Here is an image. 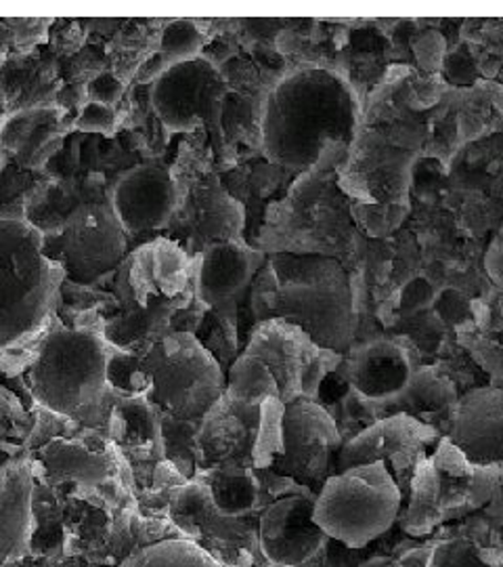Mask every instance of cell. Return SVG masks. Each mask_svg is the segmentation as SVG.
<instances>
[{"label":"cell","instance_id":"30bf717a","mask_svg":"<svg viewBox=\"0 0 503 567\" xmlns=\"http://www.w3.org/2000/svg\"><path fill=\"white\" fill-rule=\"evenodd\" d=\"M439 442L434 426L399 412L363 429L359 435L343 444L336 465L340 471L384 465L401 487L402 480L411 484L416 468L428 458V450H434Z\"/></svg>","mask_w":503,"mask_h":567},{"label":"cell","instance_id":"f1b7e54d","mask_svg":"<svg viewBox=\"0 0 503 567\" xmlns=\"http://www.w3.org/2000/svg\"><path fill=\"white\" fill-rule=\"evenodd\" d=\"M200 421H179L168 414H160V437L166 452V461L179 468L185 480L196 473L198 454H196V435Z\"/></svg>","mask_w":503,"mask_h":567},{"label":"cell","instance_id":"60d3db41","mask_svg":"<svg viewBox=\"0 0 503 567\" xmlns=\"http://www.w3.org/2000/svg\"><path fill=\"white\" fill-rule=\"evenodd\" d=\"M13 41H15L13 30L9 28L7 20L0 21V51H2V49H7V47H9Z\"/></svg>","mask_w":503,"mask_h":567},{"label":"cell","instance_id":"277c9868","mask_svg":"<svg viewBox=\"0 0 503 567\" xmlns=\"http://www.w3.org/2000/svg\"><path fill=\"white\" fill-rule=\"evenodd\" d=\"M109 344L86 328H53L28 368V386L36 404L55 416L81 419L103 404Z\"/></svg>","mask_w":503,"mask_h":567},{"label":"cell","instance_id":"4316f807","mask_svg":"<svg viewBox=\"0 0 503 567\" xmlns=\"http://www.w3.org/2000/svg\"><path fill=\"white\" fill-rule=\"evenodd\" d=\"M118 567H222V564L193 540L168 538L133 553Z\"/></svg>","mask_w":503,"mask_h":567},{"label":"cell","instance_id":"7bdbcfd3","mask_svg":"<svg viewBox=\"0 0 503 567\" xmlns=\"http://www.w3.org/2000/svg\"><path fill=\"white\" fill-rule=\"evenodd\" d=\"M262 567H280V566H275V564H269V566H262Z\"/></svg>","mask_w":503,"mask_h":567},{"label":"cell","instance_id":"836d02e7","mask_svg":"<svg viewBox=\"0 0 503 567\" xmlns=\"http://www.w3.org/2000/svg\"><path fill=\"white\" fill-rule=\"evenodd\" d=\"M116 122H118V116H116L114 107L88 102L82 107L74 126H76V131H82V133L109 135L116 128Z\"/></svg>","mask_w":503,"mask_h":567},{"label":"cell","instance_id":"ba28073f","mask_svg":"<svg viewBox=\"0 0 503 567\" xmlns=\"http://www.w3.org/2000/svg\"><path fill=\"white\" fill-rule=\"evenodd\" d=\"M229 84L210 61H185L168 68L151 89V103L168 131L187 133L206 126L219 158L224 152L222 112Z\"/></svg>","mask_w":503,"mask_h":567},{"label":"cell","instance_id":"2e32d148","mask_svg":"<svg viewBox=\"0 0 503 567\" xmlns=\"http://www.w3.org/2000/svg\"><path fill=\"white\" fill-rule=\"evenodd\" d=\"M447 437L470 465L503 466V389H474L458 400Z\"/></svg>","mask_w":503,"mask_h":567},{"label":"cell","instance_id":"52a82bcc","mask_svg":"<svg viewBox=\"0 0 503 567\" xmlns=\"http://www.w3.org/2000/svg\"><path fill=\"white\" fill-rule=\"evenodd\" d=\"M128 236L109 200L86 198L63 219L60 231L42 240L44 255L60 265L65 280L91 286L120 267Z\"/></svg>","mask_w":503,"mask_h":567},{"label":"cell","instance_id":"8992f818","mask_svg":"<svg viewBox=\"0 0 503 567\" xmlns=\"http://www.w3.org/2000/svg\"><path fill=\"white\" fill-rule=\"evenodd\" d=\"M401 487L384 465L346 468L323 484L313 517L323 534L348 548L367 547L399 519Z\"/></svg>","mask_w":503,"mask_h":567},{"label":"cell","instance_id":"d6986e66","mask_svg":"<svg viewBox=\"0 0 503 567\" xmlns=\"http://www.w3.org/2000/svg\"><path fill=\"white\" fill-rule=\"evenodd\" d=\"M413 368L407 351L392 341H374L355 353L348 364V383L367 402H395L407 383Z\"/></svg>","mask_w":503,"mask_h":567},{"label":"cell","instance_id":"74e56055","mask_svg":"<svg viewBox=\"0 0 503 567\" xmlns=\"http://www.w3.org/2000/svg\"><path fill=\"white\" fill-rule=\"evenodd\" d=\"M430 553H432V548H413L407 555H402L397 567H428L430 566Z\"/></svg>","mask_w":503,"mask_h":567},{"label":"cell","instance_id":"6da1fadb","mask_svg":"<svg viewBox=\"0 0 503 567\" xmlns=\"http://www.w3.org/2000/svg\"><path fill=\"white\" fill-rule=\"evenodd\" d=\"M252 311L298 328L323 351H346L357 328L353 288L336 259L277 252L250 284Z\"/></svg>","mask_w":503,"mask_h":567},{"label":"cell","instance_id":"ac0fdd59","mask_svg":"<svg viewBox=\"0 0 503 567\" xmlns=\"http://www.w3.org/2000/svg\"><path fill=\"white\" fill-rule=\"evenodd\" d=\"M187 236L201 255L208 246L243 243V208L233 200L214 175H206L189 192L185 206Z\"/></svg>","mask_w":503,"mask_h":567},{"label":"cell","instance_id":"8d00e7d4","mask_svg":"<svg viewBox=\"0 0 503 567\" xmlns=\"http://www.w3.org/2000/svg\"><path fill=\"white\" fill-rule=\"evenodd\" d=\"M486 271L489 276L497 282V286L503 288V225L497 231V236L493 238V243L489 246V252H486Z\"/></svg>","mask_w":503,"mask_h":567},{"label":"cell","instance_id":"cb8c5ba5","mask_svg":"<svg viewBox=\"0 0 503 567\" xmlns=\"http://www.w3.org/2000/svg\"><path fill=\"white\" fill-rule=\"evenodd\" d=\"M224 398L240 404L262 405L271 400H280V386L261 358L243 351L229 365L224 377Z\"/></svg>","mask_w":503,"mask_h":567},{"label":"cell","instance_id":"9c48e42d","mask_svg":"<svg viewBox=\"0 0 503 567\" xmlns=\"http://www.w3.org/2000/svg\"><path fill=\"white\" fill-rule=\"evenodd\" d=\"M282 440V456L271 468L301 486L322 489L343 447L340 429L327 410L306 398L283 404Z\"/></svg>","mask_w":503,"mask_h":567},{"label":"cell","instance_id":"7a4b0ae2","mask_svg":"<svg viewBox=\"0 0 503 567\" xmlns=\"http://www.w3.org/2000/svg\"><path fill=\"white\" fill-rule=\"evenodd\" d=\"M359 102L338 74L308 68L271 93L262 116V152L277 166L306 173L329 143L348 147L361 131Z\"/></svg>","mask_w":503,"mask_h":567},{"label":"cell","instance_id":"1f68e13d","mask_svg":"<svg viewBox=\"0 0 503 567\" xmlns=\"http://www.w3.org/2000/svg\"><path fill=\"white\" fill-rule=\"evenodd\" d=\"M282 416L283 404L280 400L262 404L261 426L254 446V466L271 468V465L282 456Z\"/></svg>","mask_w":503,"mask_h":567},{"label":"cell","instance_id":"f35d334b","mask_svg":"<svg viewBox=\"0 0 503 567\" xmlns=\"http://www.w3.org/2000/svg\"><path fill=\"white\" fill-rule=\"evenodd\" d=\"M484 513H486V517H489L495 526L503 527V480L497 496L484 507Z\"/></svg>","mask_w":503,"mask_h":567},{"label":"cell","instance_id":"4dcf8cb0","mask_svg":"<svg viewBox=\"0 0 503 567\" xmlns=\"http://www.w3.org/2000/svg\"><path fill=\"white\" fill-rule=\"evenodd\" d=\"M203 47V34L191 20L170 21L161 32L158 58L168 68L185 61L198 60Z\"/></svg>","mask_w":503,"mask_h":567},{"label":"cell","instance_id":"9a60e30c","mask_svg":"<svg viewBox=\"0 0 503 567\" xmlns=\"http://www.w3.org/2000/svg\"><path fill=\"white\" fill-rule=\"evenodd\" d=\"M315 501L285 496L262 513L259 543L264 557L280 567H301L329 540L313 517Z\"/></svg>","mask_w":503,"mask_h":567},{"label":"cell","instance_id":"e0dca14e","mask_svg":"<svg viewBox=\"0 0 503 567\" xmlns=\"http://www.w3.org/2000/svg\"><path fill=\"white\" fill-rule=\"evenodd\" d=\"M264 264V252L245 243L208 246L196 271V299L208 309L235 303Z\"/></svg>","mask_w":503,"mask_h":567},{"label":"cell","instance_id":"7c38bea8","mask_svg":"<svg viewBox=\"0 0 503 567\" xmlns=\"http://www.w3.org/2000/svg\"><path fill=\"white\" fill-rule=\"evenodd\" d=\"M191 284L196 286V278L187 250L166 238L126 255L118 267V295L124 309L156 301L193 303L196 290H191Z\"/></svg>","mask_w":503,"mask_h":567},{"label":"cell","instance_id":"83f0119b","mask_svg":"<svg viewBox=\"0 0 503 567\" xmlns=\"http://www.w3.org/2000/svg\"><path fill=\"white\" fill-rule=\"evenodd\" d=\"M407 405L409 410L402 414H409L420 421V416L455 410L458 393L444 377L434 370H420L411 374V381L405 386L401 395L395 400Z\"/></svg>","mask_w":503,"mask_h":567},{"label":"cell","instance_id":"d6a6232c","mask_svg":"<svg viewBox=\"0 0 503 567\" xmlns=\"http://www.w3.org/2000/svg\"><path fill=\"white\" fill-rule=\"evenodd\" d=\"M60 145V116H57V118L42 122L28 135V140L21 145L20 152L15 154V163L20 164L21 168H28V171L41 168V166L49 163V158L57 152Z\"/></svg>","mask_w":503,"mask_h":567},{"label":"cell","instance_id":"5b68a950","mask_svg":"<svg viewBox=\"0 0 503 567\" xmlns=\"http://www.w3.org/2000/svg\"><path fill=\"white\" fill-rule=\"evenodd\" d=\"M145 400L160 414L201 421L224 395V372L191 332H168L142 355Z\"/></svg>","mask_w":503,"mask_h":567},{"label":"cell","instance_id":"8fae6325","mask_svg":"<svg viewBox=\"0 0 503 567\" xmlns=\"http://www.w3.org/2000/svg\"><path fill=\"white\" fill-rule=\"evenodd\" d=\"M261 358L280 386L282 404L298 398L313 400L327 374L325 360L332 351H323L304 332L283 320H264L243 349Z\"/></svg>","mask_w":503,"mask_h":567},{"label":"cell","instance_id":"44dd1931","mask_svg":"<svg viewBox=\"0 0 503 567\" xmlns=\"http://www.w3.org/2000/svg\"><path fill=\"white\" fill-rule=\"evenodd\" d=\"M36 465H30L32 475L49 484L99 486L112 475V461L105 452H95L63 437H55L39 450Z\"/></svg>","mask_w":503,"mask_h":567},{"label":"cell","instance_id":"e575fe53","mask_svg":"<svg viewBox=\"0 0 503 567\" xmlns=\"http://www.w3.org/2000/svg\"><path fill=\"white\" fill-rule=\"evenodd\" d=\"M86 95H88L91 102L114 107L124 95V82L118 76L105 72V74H99V76H95L93 81L88 82Z\"/></svg>","mask_w":503,"mask_h":567},{"label":"cell","instance_id":"4fadbf2b","mask_svg":"<svg viewBox=\"0 0 503 567\" xmlns=\"http://www.w3.org/2000/svg\"><path fill=\"white\" fill-rule=\"evenodd\" d=\"M261 419L262 405L240 404L222 395L198 426V466L206 471L252 468Z\"/></svg>","mask_w":503,"mask_h":567},{"label":"cell","instance_id":"b9f144b4","mask_svg":"<svg viewBox=\"0 0 503 567\" xmlns=\"http://www.w3.org/2000/svg\"><path fill=\"white\" fill-rule=\"evenodd\" d=\"M301 567H329V566H325V564H323V561H317V557H313V559H311V561H306V564H302Z\"/></svg>","mask_w":503,"mask_h":567},{"label":"cell","instance_id":"ffe728a7","mask_svg":"<svg viewBox=\"0 0 503 567\" xmlns=\"http://www.w3.org/2000/svg\"><path fill=\"white\" fill-rule=\"evenodd\" d=\"M32 492L30 463L11 458L0 468V567L20 559L30 548Z\"/></svg>","mask_w":503,"mask_h":567},{"label":"cell","instance_id":"5bb4252c","mask_svg":"<svg viewBox=\"0 0 503 567\" xmlns=\"http://www.w3.org/2000/svg\"><path fill=\"white\" fill-rule=\"evenodd\" d=\"M109 203L126 236H137L161 229L175 219L179 189L166 168L143 164L122 175Z\"/></svg>","mask_w":503,"mask_h":567},{"label":"cell","instance_id":"f546056e","mask_svg":"<svg viewBox=\"0 0 503 567\" xmlns=\"http://www.w3.org/2000/svg\"><path fill=\"white\" fill-rule=\"evenodd\" d=\"M428 567H503V557L470 538H449L432 547Z\"/></svg>","mask_w":503,"mask_h":567},{"label":"cell","instance_id":"603a6c76","mask_svg":"<svg viewBox=\"0 0 503 567\" xmlns=\"http://www.w3.org/2000/svg\"><path fill=\"white\" fill-rule=\"evenodd\" d=\"M107 433L122 447L154 446L160 440V412L143 395L120 398L109 410Z\"/></svg>","mask_w":503,"mask_h":567},{"label":"cell","instance_id":"d590c367","mask_svg":"<svg viewBox=\"0 0 503 567\" xmlns=\"http://www.w3.org/2000/svg\"><path fill=\"white\" fill-rule=\"evenodd\" d=\"M416 55H418V61L423 70L437 72L444 61V41L441 39V34L430 32V34H423L422 39H418Z\"/></svg>","mask_w":503,"mask_h":567},{"label":"cell","instance_id":"ab89813d","mask_svg":"<svg viewBox=\"0 0 503 567\" xmlns=\"http://www.w3.org/2000/svg\"><path fill=\"white\" fill-rule=\"evenodd\" d=\"M11 461V433L4 419L0 416V468Z\"/></svg>","mask_w":503,"mask_h":567},{"label":"cell","instance_id":"3957f363","mask_svg":"<svg viewBox=\"0 0 503 567\" xmlns=\"http://www.w3.org/2000/svg\"><path fill=\"white\" fill-rule=\"evenodd\" d=\"M42 240L34 225L0 217V355L30 343L60 299L65 276Z\"/></svg>","mask_w":503,"mask_h":567},{"label":"cell","instance_id":"d4e9b609","mask_svg":"<svg viewBox=\"0 0 503 567\" xmlns=\"http://www.w3.org/2000/svg\"><path fill=\"white\" fill-rule=\"evenodd\" d=\"M439 494H441L439 475L430 463V458H426L416 468L413 480L409 484L411 503L407 508V515L402 517V529L407 534L426 536L443 519V508H441Z\"/></svg>","mask_w":503,"mask_h":567},{"label":"cell","instance_id":"7402d4cb","mask_svg":"<svg viewBox=\"0 0 503 567\" xmlns=\"http://www.w3.org/2000/svg\"><path fill=\"white\" fill-rule=\"evenodd\" d=\"M182 307L187 305L156 301L145 307L124 309L120 316L109 318L103 324L101 337L116 351L143 355L147 349H151V344L172 332V316Z\"/></svg>","mask_w":503,"mask_h":567},{"label":"cell","instance_id":"484cf974","mask_svg":"<svg viewBox=\"0 0 503 567\" xmlns=\"http://www.w3.org/2000/svg\"><path fill=\"white\" fill-rule=\"evenodd\" d=\"M208 480L201 482L210 487L212 501L224 517H240L256 507L259 482L252 468H210Z\"/></svg>","mask_w":503,"mask_h":567}]
</instances>
